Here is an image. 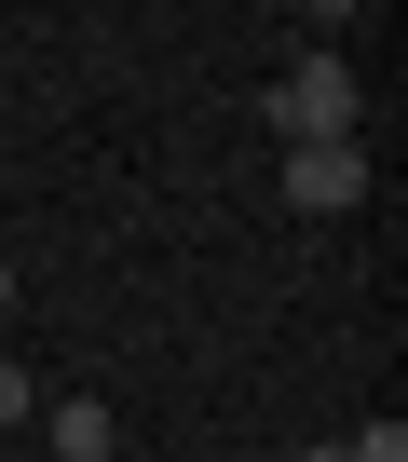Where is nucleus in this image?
I'll use <instances>...</instances> for the list:
<instances>
[{
  "label": "nucleus",
  "instance_id": "8",
  "mask_svg": "<svg viewBox=\"0 0 408 462\" xmlns=\"http://www.w3.org/2000/svg\"><path fill=\"white\" fill-rule=\"evenodd\" d=\"M0 462H14V448H0Z\"/></svg>",
  "mask_w": 408,
  "mask_h": 462
},
{
  "label": "nucleus",
  "instance_id": "1",
  "mask_svg": "<svg viewBox=\"0 0 408 462\" xmlns=\"http://www.w3.org/2000/svg\"><path fill=\"white\" fill-rule=\"evenodd\" d=\"M354 69L340 55H300V69H273V96H259V123L286 136V150H327V136H354Z\"/></svg>",
  "mask_w": 408,
  "mask_h": 462
},
{
  "label": "nucleus",
  "instance_id": "6",
  "mask_svg": "<svg viewBox=\"0 0 408 462\" xmlns=\"http://www.w3.org/2000/svg\"><path fill=\"white\" fill-rule=\"evenodd\" d=\"M0 313H14V259H0Z\"/></svg>",
  "mask_w": 408,
  "mask_h": 462
},
{
  "label": "nucleus",
  "instance_id": "4",
  "mask_svg": "<svg viewBox=\"0 0 408 462\" xmlns=\"http://www.w3.org/2000/svg\"><path fill=\"white\" fill-rule=\"evenodd\" d=\"M340 462H408V421H394V408H381V421H354V435H340Z\"/></svg>",
  "mask_w": 408,
  "mask_h": 462
},
{
  "label": "nucleus",
  "instance_id": "7",
  "mask_svg": "<svg viewBox=\"0 0 408 462\" xmlns=\"http://www.w3.org/2000/svg\"><path fill=\"white\" fill-rule=\"evenodd\" d=\"M300 462H340V448H300Z\"/></svg>",
  "mask_w": 408,
  "mask_h": 462
},
{
  "label": "nucleus",
  "instance_id": "3",
  "mask_svg": "<svg viewBox=\"0 0 408 462\" xmlns=\"http://www.w3.org/2000/svg\"><path fill=\"white\" fill-rule=\"evenodd\" d=\"M42 435H55V462H109V448H123V421H109L96 394H42Z\"/></svg>",
  "mask_w": 408,
  "mask_h": 462
},
{
  "label": "nucleus",
  "instance_id": "5",
  "mask_svg": "<svg viewBox=\"0 0 408 462\" xmlns=\"http://www.w3.org/2000/svg\"><path fill=\"white\" fill-rule=\"evenodd\" d=\"M14 421H42V381H28V367H0V435H14Z\"/></svg>",
  "mask_w": 408,
  "mask_h": 462
},
{
  "label": "nucleus",
  "instance_id": "2",
  "mask_svg": "<svg viewBox=\"0 0 408 462\" xmlns=\"http://www.w3.org/2000/svg\"><path fill=\"white\" fill-rule=\"evenodd\" d=\"M286 204H300V217H354V204H367V150H354V136L286 150Z\"/></svg>",
  "mask_w": 408,
  "mask_h": 462
}]
</instances>
